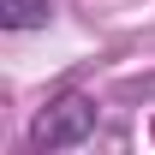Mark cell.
<instances>
[{"label": "cell", "mask_w": 155, "mask_h": 155, "mask_svg": "<svg viewBox=\"0 0 155 155\" xmlns=\"http://www.w3.org/2000/svg\"><path fill=\"white\" fill-rule=\"evenodd\" d=\"M0 24L6 30H42L48 24V0H0Z\"/></svg>", "instance_id": "7a4b0ae2"}, {"label": "cell", "mask_w": 155, "mask_h": 155, "mask_svg": "<svg viewBox=\"0 0 155 155\" xmlns=\"http://www.w3.org/2000/svg\"><path fill=\"white\" fill-rule=\"evenodd\" d=\"M96 137V101L84 90H66L42 107V119L30 125V149H78Z\"/></svg>", "instance_id": "6da1fadb"}]
</instances>
